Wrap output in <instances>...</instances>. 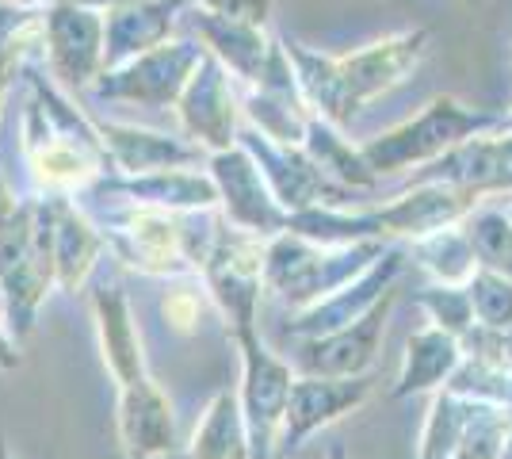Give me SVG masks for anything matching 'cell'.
<instances>
[{"mask_svg": "<svg viewBox=\"0 0 512 459\" xmlns=\"http://www.w3.org/2000/svg\"><path fill=\"white\" fill-rule=\"evenodd\" d=\"M386 253L383 241H356V245H318L291 230H283L264 257V287L276 291L283 303L310 306L352 284Z\"/></svg>", "mask_w": 512, "mask_h": 459, "instance_id": "cell-1", "label": "cell"}, {"mask_svg": "<svg viewBox=\"0 0 512 459\" xmlns=\"http://www.w3.org/2000/svg\"><path fill=\"white\" fill-rule=\"evenodd\" d=\"M486 131H501V115L482 108H467V104H459L451 96H440L421 115H413L409 123L379 134V138H371L360 150L367 157V165L383 176L402 173V169H421L428 161H436L448 150H455L459 142H467V138Z\"/></svg>", "mask_w": 512, "mask_h": 459, "instance_id": "cell-2", "label": "cell"}, {"mask_svg": "<svg viewBox=\"0 0 512 459\" xmlns=\"http://www.w3.org/2000/svg\"><path fill=\"white\" fill-rule=\"evenodd\" d=\"M264 257H268V245H260L256 234L218 230L211 257L203 264L207 295L222 310L234 337L256 329V306H260V287H264Z\"/></svg>", "mask_w": 512, "mask_h": 459, "instance_id": "cell-3", "label": "cell"}, {"mask_svg": "<svg viewBox=\"0 0 512 459\" xmlns=\"http://www.w3.org/2000/svg\"><path fill=\"white\" fill-rule=\"evenodd\" d=\"M234 341L241 349V368H245L241 410H245V425H249V440H253V459H272L279 429H283V414H287V398L295 387V372L287 360L264 349L256 329L237 333Z\"/></svg>", "mask_w": 512, "mask_h": 459, "instance_id": "cell-4", "label": "cell"}, {"mask_svg": "<svg viewBox=\"0 0 512 459\" xmlns=\"http://www.w3.org/2000/svg\"><path fill=\"white\" fill-rule=\"evenodd\" d=\"M367 398H371V375H299L287 398L276 456L299 452L306 437L360 410Z\"/></svg>", "mask_w": 512, "mask_h": 459, "instance_id": "cell-5", "label": "cell"}, {"mask_svg": "<svg viewBox=\"0 0 512 459\" xmlns=\"http://www.w3.org/2000/svg\"><path fill=\"white\" fill-rule=\"evenodd\" d=\"M394 303H398V291L390 287L352 326L321 333V337H306L299 345V356H295V368L302 375H367L379 360Z\"/></svg>", "mask_w": 512, "mask_h": 459, "instance_id": "cell-6", "label": "cell"}, {"mask_svg": "<svg viewBox=\"0 0 512 459\" xmlns=\"http://www.w3.org/2000/svg\"><path fill=\"white\" fill-rule=\"evenodd\" d=\"M486 192L459 188V184H409L394 203L375 211L383 238L394 241H421L436 230H448L467 222Z\"/></svg>", "mask_w": 512, "mask_h": 459, "instance_id": "cell-7", "label": "cell"}, {"mask_svg": "<svg viewBox=\"0 0 512 459\" xmlns=\"http://www.w3.org/2000/svg\"><path fill=\"white\" fill-rule=\"evenodd\" d=\"M402 268H406V253H402L398 245H386L383 257L371 264L363 276H356L352 284H344L341 291L325 295V299H318V303L302 306L299 318L287 322V337L306 341V337H321V333H333V329H341V326H352L356 318H363V314H367V310L394 287V280L402 276Z\"/></svg>", "mask_w": 512, "mask_h": 459, "instance_id": "cell-8", "label": "cell"}, {"mask_svg": "<svg viewBox=\"0 0 512 459\" xmlns=\"http://www.w3.org/2000/svg\"><path fill=\"white\" fill-rule=\"evenodd\" d=\"M214 176H218V188L226 196V211L230 219L249 230L256 238H272L287 230V211L276 199V192H268L264 173L256 169L253 157L245 153H218L214 157Z\"/></svg>", "mask_w": 512, "mask_h": 459, "instance_id": "cell-9", "label": "cell"}, {"mask_svg": "<svg viewBox=\"0 0 512 459\" xmlns=\"http://www.w3.org/2000/svg\"><path fill=\"white\" fill-rule=\"evenodd\" d=\"M92 314H96V329H100L104 364L111 379L119 383V394L153 383L146 372V356H142V333L134 326L123 287H100L92 295Z\"/></svg>", "mask_w": 512, "mask_h": 459, "instance_id": "cell-10", "label": "cell"}, {"mask_svg": "<svg viewBox=\"0 0 512 459\" xmlns=\"http://www.w3.org/2000/svg\"><path fill=\"white\" fill-rule=\"evenodd\" d=\"M425 31H413V35H398V39H386L379 46H367L360 54H348L341 58V73L348 81V92L356 104L375 100L386 88L402 85L409 73L417 69V62L425 58Z\"/></svg>", "mask_w": 512, "mask_h": 459, "instance_id": "cell-11", "label": "cell"}, {"mask_svg": "<svg viewBox=\"0 0 512 459\" xmlns=\"http://www.w3.org/2000/svg\"><path fill=\"white\" fill-rule=\"evenodd\" d=\"M119 437L130 459L172 456L176 425H172L169 398L157 391V383L119 394Z\"/></svg>", "mask_w": 512, "mask_h": 459, "instance_id": "cell-12", "label": "cell"}, {"mask_svg": "<svg viewBox=\"0 0 512 459\" xmlns=\"http://www.w3.org/2000/svg\"><path fill=\"white\" fill-rule=\"evenodd\" d=\"M459 364H463V341L459 337L444 333L440 326L417 329L406 341L402 372H398V383H394V398L440 391Z\"/></svg>", "mask_w": 512, "mask_h": 459, "instance_id": "cell-13", "label": "cell"}, {"mask_svg": "<svg viewBox=\"0 0 512 459\" xmlns=\"http://www.w3.org/2000/svg\"><path fill=\"white\" fill-rule=\"evenodd\" d=\"M188 459H253V440L241 410V394L222 391L211 398L203 425H195Z\"/></svg>", "mask_w": 512, "mask_h": 459, "instance_id": "cell-14", "label": "cell"}, {"mask_svg": "<svg viewBox=\"0 0 512 459\" xmlns=\"http://www.w3.org/2000/svg\"><path fill=\"white\" fill-rule=\"evenodd\" d=\"M413 261L421 264L436 284H459V287H467L470 276L482 268L478 253H474V241H470L463 222L413 241Z\"/></svg>", "mask_w": 512, "mask_h": 459, "instance_id": "cell-15", "label": "cell"}, {"mask_svg": "<svg viewBox=\"0 0 512 459\" xmlns=\"http://www.w3.org/2000/svg\"><path fill=\"white\" fill-rule=\"evenodd\" d=\"M470 414H474V402L451 394L448 387L432 391V406L425 414V429L417 440V459H451L459 440L467 433Z\"/></svg>", "mask_w": 512, "mask_h": 459, "instance_id": "cell-16", "label": "cell"}, {"mask_svg": "<svg viewBox=\"0 0 512 459\" xmlns=\"http://www.w3.org/2000/svg\"><path fill=\"white\" fill-rule=\"evenodd\" d=\"M467 234L474 241V253L482 268H493L512 280V219L509 211H474L467 222Z\"/></svg>", "mask_w": 512, "mask_h": 459, "instance_id": "cell-17", "label": "cell"}, {"mask_svg": "<svg viewBox=\"0 0 512 459\" xmlns=\"http://www.w3.org/2000/svg\"><path fill=\"white\" fill-rule=\"evenodd\" d=\"M509 379L512 372L501 368V364H490V360H478V356H467L463 352V364L451 372V379L444 383L451 394L459 398H470V402H490V406H505L509 402Z\"/></svg>", "mask_w": 512, "mask_h": 459, "instance_id": "cell-18", "label": "cell"}, {"mask_svg": "<svg viewBox=\"0 0 512 459\" xmlns=\"http://www.w3.org/2000/svg\"><path fill=\"white\" fill-rule=\"evenodd\" d=\"M512 433V417L505 414V406H490V402H474V414L455 456L451 459H497L505 440Z\"/></svg>", "mask_w": 512, "mask_h": 459, "instance_id": "cell-19", "label": "cell"}, {"mask_svg": "<svg viewBox=\"0 0 512 459\" xmlns=\"http://www.w3.org/2000/svg\"><path fill=\"white\" fill-rule=\"evenodd\" d=\"M417 306L428 314L432 326H440L451 337H467L470 326L478 322L474 318V303H470V291L459 284H432L417 291Z\"/></svg>", "mask_w": 512, "mask_h": 459, "instance_id": "cell-20", "label": "cell"}, {"mask_svg": "<svg viewBox=\"0 0 512 459\" xmlns=\"http://www.w3.org/2000/svg\"><path fill=\"white\" fill-rule=\"evenodd\" d=\"M54 241H58V249H54V268L62 272L65 287H77L88 276L92 257H96V234H92L77 215L62 211V222H58V230H54Z\"/></svg>", "mask_w": 512, "mask_h": 459, "instance_id": "cell-21", "label": "cell"}, {"mask_svg": "<svg viewBox=\"0 0 512 459\" xmlns=\"http://www.w3.org/2000/svg\"><path fill=\"white\" fill-rule=\"evenodd\" d=\"M470 303H474V318L482 326L505 329L512 326V280L493 272V268H478L470 276Z\"/></svg>", "mask_w": 512, "mask_h": 459, "instance_id": "cell-22", "label": "cell"}, {"mask_svg": "<svg viewBox=\"0 0 512 459\" xmlns=\"http://www.w3.org/2000/svg\"><path fill=\"white\" fill-rule=\"evenodd\" d=\"M161 310L180 333H192L203 318V299H199V291H172V295H165Z\"/></svg>", "mask_w": 512, "mask_h": 459, "instance_id": "cell-23", "label": "cell"}, {"mask_svg": "<svg viewBox=\"0 0 512 459\" xmlns=\"http://www.w3.org/2000/svg\"><path fill=\"white\" fill-rule=\"evenodd\" d=\"M497 459H512V433H509V440H505V448H501V456Z\"/></svg>", "mask_w": 512, "mask_h": 459, "instance_id": "cell-24", "label": "cell"}, {"mask_svg": "<svg viewBox=\"0 0 512 459\" xmlns=\"http://www.w3.org/2000/svg\"><path fill=\"white\" fill-rule=\"evenodd\" d=\"M329 459H348V452H344L341 444H337V448H333V452H329Z\"/></svg>", "mask_w": 512, "mask_h": 459, "instance_id": "cell-25", "label": "cell"}, {"mask_svg": "<svg viewBox=\"0 0 512 459\" xmlns=\"http://www.w3.org/2000/svg\"><path fill=\"white\" fill-rule=\"evenodd\" d=\"M505 414L512 417V379H509V402H505Z\"/></svg>", "mask_w": 512, "mask_h": 459, "instance_id": "cell-26", "label": "cell"}, {"mask_svg": "<svg viewBox=\"0 0 512 459\" xmlns=\"http://www.w3.org/2000/svg\"><path fill=\"white\" fill-rule=\"evenodd\" d=\"M501 131H512V115L509 119H501Z\"/></svg>", "mask_w": 512, "mask_h": 459, "instance_id": "cell-27", "label": "cell"}, {"mask_svg": "<svg viewBox=\"0 0 512 459\" xmlns=\"http://www.w3.org/2000/svg\"><path fill=\"white\" fill-rule=\"evenodd\" d=\"M0 459H12L8 456V448H4V440H0Z\"/></svg>", "mask_w": 512, "mask_h": 459, "instance_id": "cell-28", "label": "cell"}, {"mask_svg": "<svg viewBox=\"0 0 512 459\" xmlns=\"http://www.w3.org/2000/svg\"><path fill=\"white\" fill-rule=\"evenodd\" d=\"M509 219H512V207H509Z\"/></svg>", "mask_w": 512, "mask_h": 459, "instance_id": "cell-29", "label": "cell"}, {"mask_svg": "<svg viewBox=\"0 0 512 459\" xmlns=\"http://www.w3.org/2000/svg\"><path fill=\"white\" fill-rule=\"evenodd\" d=\"M509 192H512V180H509Z\"/></svg>", "mask_w": 512, "mask_h": 459, "instance_id": "cell-30", "label": "cell"}]
</instances>
